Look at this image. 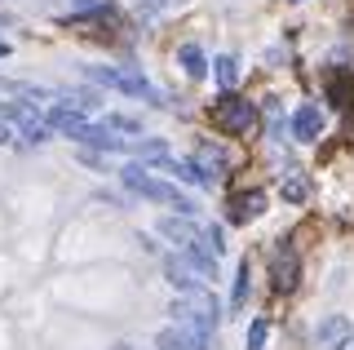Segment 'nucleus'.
<instances>
[{
  "label": "nucleus",
  "instance_id": "14",
  "mask_svg": "<svg viewBox=\"0 0 354 350\" xmlns=\"http://www.w3.org/2000/svg\"><path fill=\"white\" fill-rule=\"evenodd\" d=\"M213 71H217V84L221 89H235V80H239V58H230V53H221V58L213 62Z\"/></svg>",
  "mask_w": 354,
  "mask_h": 350
},
{
  "label": "nucleus",
  "instance_id": "7",
  "mask_svg": "<svg viewBox=\"0 0 354 350\" xmlns=\"http://www.w3.org/2000/svg\"><path fill=\"white\" fill-rule=\"evenodd\" d=\"M164 270H169V284H173V288H182L186 297H195V293L208 288L204 275H195V266L186 257H169V261H164Z\"/></svg>",
  "mask_w": 354,
  "mask_h": 350
},
{
  "label": "nucleus",
  "instance_id": "24",
  "mask_svg": "<svg viewBox=\"0 0 354 350\" xmlns=\"http://www.w3.org/2000/svg\"><path fill=\"white\" fill-rule=\"evenodd\" d=\"M346 346H350V350H354V337H350V342H346Z\"/></svg>",
  "mask_w": 354,
  "mask_h": 350
},
{
  "label": "nucleus",
  "instance_id": "5",
  "mask_svg": "<svg viewBox=\"0 0 354 350\" xmlns=\"http://www.w3.org/2000/svg\"><path fill=\"white\" fill-rule=\"evenodd\" d=\"M270 279H274V293H292L297 279H301V261H297V248H274L270 257Z\"/></svg>",
  "mask_w": 354,
  "mask_h": 350
},
{
  "label": "nucleus",
  "instance_id": "3",
  "mask_svg": "<svg viewBox=\"0 0 354 350\" xmlns=\"http://www.w3.org/2000/svg\"><path fill=\"white\" fill-rule=\"evenodd\" d=\"M173 320L208 346V342H213V333H217V297L208 288L195 293V297H177L173 302Z\"/></svg>",
  "mask_w": 354,
  "mask_h": 350
},
{
  "label": "nucleus",
  "instance_id": "23",
  "mask_svg": "<svg viewBox=\"0 0 354 350\" xmlns=\"http://www.w3.org/2000/svg\"><path fill=\"white\" fill-rule=\"evenodd\" d=\"M5 53H9V45H0V58H5Z\"/></svg>",
  "mask_w": 354,
  "mask_h": 350
},
{
  "label": "nucleus",
  "instance_id": "15",
  "mask_svg": "<svg viewBox=\"0 0 354 350\" xmlns=\"http://www.w3.org/2000/svg\"><path fill=\"white\" fill-rule=\"evenodd\" d=\"M195 248H199V253H204V257H221V253H226V239H221V231H217V226H208V231L204 235H195Z\"/></svg>",
  "mask_w": 354,
  "mask_h": 350
},
{
  "label": "nucleus",
  "instance_id": "16",
  "mask_svg": "<svg viewBox=\"0 0 354 350\" xmlns=\"http://www.w3.org/2000/svg\"><path fill=\"white\" fill-rule=\"evenodd\" d=\"M248 288H252V266H248V257H243L239 261V275H235V293H230V306H235V311L248 302Z\"/></svg>",
  "mask_w": 354,
  "mask_h": 350
},
{
  "label": "nucleus",
  "instance_id": "22",
  "mask_svg": "<svg viewBox=\"0 0 354 350\" xmlns=\"http://www.w3.org/2000/svg\"><path fill=\"white\" fill-rule=\"evenodd\" d=\"M5 142H9V125H5V120H0V147H5Z\"/></svg>",
  "mask_w": 354,
  "mask_h": 350
},
{
  "label": "nucleus",
  "instance_id": "6",
  "mask_svg": "<svg viewBox=\"0 0 354 350\" xmlns=\"http://www.w3.org/2000/svg\"><path fill=\"white\" fill-rule=\"evenodd\" d=\"M350 320L346 315H328V320H319V328H315V346L319 350H341L350 342Z\"/></svg>",
  "mask_w": 354,
  "mask_h": 350
},
{
  "label": "nucleus",
  "instance_id": "4",
  "mask_svg": "<svg viewBox=\"0 0 354 350\" xmlns=\"http://www.w3.org/2000/svg\"><path fill=\"white\" fill-rule=\"evenodd\" d=\"M88 80H97V84H106V89H120V93H138V98H147V102L155 107H164V98L160 89L147 80L142 71H133V67H84Z\"/></svg>",
  "mask_w": 354,
  "mask_h": 350
},
{
  "label": "nucleus",
  "instance_id": "12",
  "mask_svg": "<svg viewBox=\"0 0 354 350\" xmlns=\"http://www.w3.org/2000/svg\"><path fill=\"white\" fill-rule=\"evenodd\" d=\"M177 62H182V71L191 75V80H204V75H208V58H204L199 45H182V49H177Z\"/></svg>",
  "mask_w": 354,
  "mask_h": 350
},
{
  "label": "nucleus",
  "instance_id": "21",
  "mask_svg": "<svg viewBox=\"0 0 354 350\" xmlns=\"http://www.w3.org/2000/svg\"><path fill=\"white\" fill-rule=\"evenodd\" d=\"M266 333H270V324H266V320H252V328H248V350H266Z\"/></svg>",
  "mask_w": 354,
  "mask_h": 350
},
{
  "label": "nucleus",
  "instance_id": "20",
  "mask_svg": "<svg viewBox=\"0 0 354 350\" xmlns=\"http://www.w3.org/2000/svg\"><path fill=\"white\" fill-rule=\"evenodd\" d=\"M306 195H310L306 178H283V200H288V204H301Z\"/></svg>",
  "mask_w": 354,
  "mask_h": 350
},
{
  "label": "nucleus",
  "instance_id": "10",
  "mask_svg": "<svg viewBox=\"0 0 354 350\" xmlns=\"http://www.w3.org/2000/svg\"><path fill=\"white\" fill-rule=\"evenodd\" d=\"M261 213H266L261 191H243V195H235V204H230V217H235V222H257Z\"/></svg>",
  "mask_w": 354,
  "mask_h": 350
},
{
  "label": "nucleus",
  "instance_id": "13",
  "mask_svg": "<svg viewBox=\"0 0 354 350\" xmlns=\"http://www.w3.org/2000/svg\"><path fill=\"white\" fill-rule=\"evenodd\" d=\"M160 235L173 239L177 248H191L195 244V226L186 222V217H182V222H177V217H164V222H160Z\"/></svg>",
  "mask_w": 354,
  "mask_h": 350
},
{
  "label": "nucleus",
  "instance_id": "8",
  "mask_svg": "<svg viewBox=\"0 0 354 350\" xmlns=\"http://www.w3.org/2000/svg\"><path fill=\"white\" fill-rule=\"evenodd\" d=\"M195 169H199V178H204V187H221L226 182V156H221L217 147H199L195 151Z\"/></svg>",
  "mask_w": 354,
  "mask_h": 350
},
{
  "label": "nucleus",
  "instance_id": "18",
  "mask_svg": "<svg viewBox=\"0 0 354 350\" xmlns=\"http://www.w3.org/2000/svg\"><path fill=\"white\" fill-rule=\"evenodd\" d=\"M22 138H27V142H49V138H53V129L44 125V120L31 116V120H22Z\"/></svg>",
  "mask_w": 354,
  "mask_h": 350
},
{
  "label": "nucleus",
  "instance_id": "17",
  "mask_svg": "<svg viewBox=\"0 0 354 350\" xmlns=\"http://www.w3.org/2000/svg\"><path fill=\"white\" fill-rule=\"evenodd\" d=\"M102 125H106V129H115L120 138H138V133H142V125H138V120H129V116H106Z\"/></svg>",
  "mask_w": 354,
  "mask_h": 350
},
{
  "label": "nucleus",
  "instance_id": "9",
  "mask_svg": "<svg viewBox=\"0 0 354 350\" xmlns=\"http://www.w3.org/2000/svg\"><path fill=\"white\" fill-rule=\"evenodd\" d=\"M319 133H324V111H319L315 102L297 107V116H292V138H297V142H319Z\"/></svg>",
  "mask_w": 354,
  "mask_h": 350
},
{
  "label": "nucleus",
  "instance_id": "11",
  "mask_svg": "<svg viewBox=\"0 0 354 350\" xmlns=\"http://www.w3.org/2000/svg\"><path fill=\"white\" fill-rule=\"evenodd\" d=\"M155 346H160V350H208L204 342H199V337L195 333H186V328L182 324H173V328H164V333H160V342H155Z\"/></svg>",
  "mask_w": 354,
  "mask_h": 350
},
{
  "label": "nucleus",
  "instance_id": "1",
  "mask_svg": "<svg viewBox=\"0 0 354 350\" xmlns=\"http://www.w3.org/2000/svg\"><path fill=\"white\" fill-rule=\"evenodd\" d=\"M124 187L133 195H142V200H151V204H169V209H177L182 217H191L195 213V200L186 191H177L173 182H160V178H151L142 164H129L124 169Z\"/></svg>",
  "mask_w": 354,
  "mask_h": 350
},
{
  "label": "nucleus",
  "instance_id": "25",
  "mask_svg": "<svg viewBox=\"0 0 354 350\" xmlns=\"http://www.w3.org/2000/svg\"><path fill=\"white\" fill-rule=\"evenodd\" d=\"M75 5H88V0H75Z\"/></svg>",
  "mask_w": 354,
  "mask_h": 350
},
{
  "label": "nucleus",
  "instance_id": "19",
  "mask_svg": "<svg viewBox=\"0 0 354 350\" xmlns=\"http://www.w3.org/2000/svg\"><path fill=\"white\" fill-rule=\"evenodd\" d=\"M328 84H332V98H337V102H341V107L350 111V107H354V84L346 80V75H332Z\"/></svg>",
  "mask_w": 354,
  "mask_h": 350
},
{
  "label": "nucleus",
  "instance_id": "2",
  "mask_svg": "<svg viewBox=\"0 0 354 350\" xmlns=\"http://www.w3.org/2000/svg\"><path fill=\"white\" fill-rule=\"evenodd\" d=\"M217 133H230V138H252L257 133V107L248 102V98L239 93H221L213 102V111H208Z\"/></svg>",
  "mask_w": 354,
  "mask_h": 350
}]
</instances>
